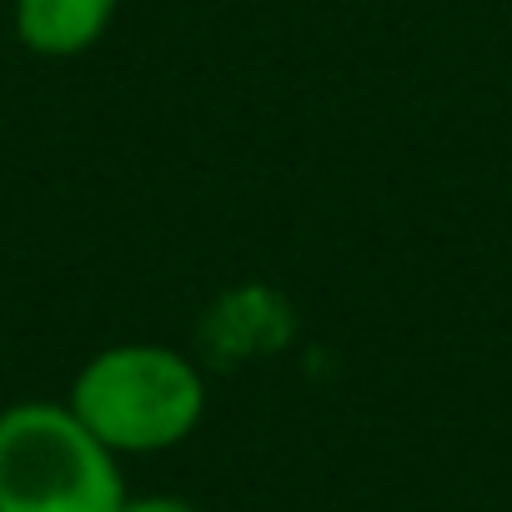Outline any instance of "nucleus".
<instances>
[{
	"mask_svg": "<svg viewBox=\"0 0 512 512\" xmlns=\"http://www.w3.org/2000/svg\"><path fill=\"white\" fill-rule=\"evenodd\" d=\"M66 402L116 457L166 452L201 427L206 382L196 362L176 347L116 342L76 372Z\"/></svg>",
	"mask_w": 512,
	"mask_h": 512,
	"instance_id": "f257e3e1",
	"label": "nucleus"
},
{
	"mask_svg": "<svg viewBox=\"0 0 512 512\" xmlns=\"http://www.w3.org/2000/svg\"><path fill=\"white\" fill-rule=\"evenodd\" d=\"M116 452L71 402H16L0 412V512H121Z\"/></svg>",
	"mask_w": 512,
	"mask_h": 512,
	"instance_id": "f03ea898",
	"label": "nucleus"
},
{
	"mask_svg": "<svg viewBox=\"0 0 512 512\" xmlns=\"http://www.w3.org/2000/svg\"><path fill=\"white\" fill-rule=\"evenodd\" d=\"M116 11H121V0H16L11 21L26 51L66 61V56L91 51L111 31Z\"/></svg>",
	"mask_w": 512,
	"mask_h": 512,
	"instance_id": "7ed1b4c3",
	"label": "nucleus"
},
{
	"mask_svg": "<svg viewBox=\"0 0 512 512\" xmlns=\"http://www.w3.org/2000/svg\"><path fill=\"white\" fill-rule=\"evenodd\" d=\"M121 512H201V507H191L181 497H126Z\"/></svg>",
	"mask_w": 512,
	"mask_h": 512,
	"instance_id": "20e7f679",
	"label": "nucleus"
}]
</instances>
